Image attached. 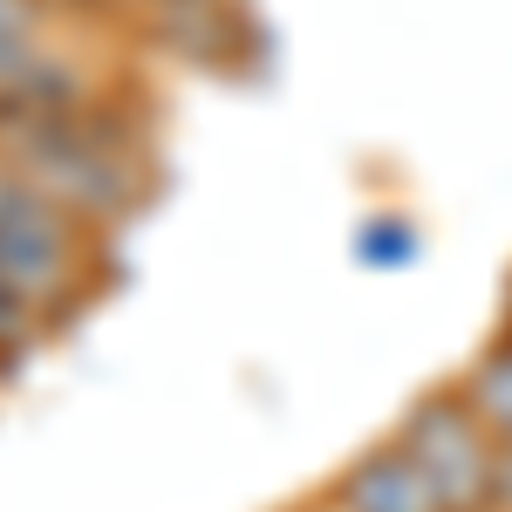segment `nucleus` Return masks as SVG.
Wrapping results in <instances>:
<instances>
[{"mask_svg":"<svg viewBox=\"0 0 512 512\" xmlns=\"http://www.w3.org/2000/svg\"><path fill=\"white\" fill-rule=\"evenodd\" d=\"M499 512H512V444H506V465H499Z\"/></svg>","mask_w":512,"mask_h":512,"instance_id":"9","label":"nucleus"},{"mask_svg":"<svg viewBox=\"0 0 512 512\" xmlns=\"http://www.w3.org/2000/svg\"><path fill=\"white\" fill-rule=\"evenodd\" d=\"M0 171H7V164H0Z\"/></svg>","mask_w":512,"mask_h":512,"instance_id":"11","label":"nucleus"},{"mask_svg":"<svg viewBox=\"0 0 512 512\" xmlns=\"http://www.w3.org/2000/svg\"><path fill=\"white\" fill-rule=\"evenodd\" d=\"M0 164L110 239L123 226H137L164 198L158 123L144 110H130L117 89H96L82 103L0 123Z\"/></svg>","mask_w":512,"mask_h":512,"instance_id":"1","label":"nucleus"},{"mask_svg":"<svg viewBox=\"0 0 512 512\" xmlns=\"http://www.w3.org/2000/svg\"><path fill=\"white\" fill-rule=\"evenodd\" d=\"M458 390L472 396V410L499 431V444H512V321L478 342V355L458 369Z\"/></svg>","mask_w":512,"mask_h":512,"instance_id":"7","label":"nucleus"},{"mask_svg":"<svg viewBox=\"0 0 512 512\" xmlns=\"http://www.w3.org/2000/svg\"><path fill=\"white\" fill-rule=\"evenodd\" d=\"M0 280L48 335H62L117 287V239L35 192L28 178L0 171Z\"/></svg>","mask_w":512,"mask_h":512,"instance_id":"2","label":"nucleus"},{"mask_svg":"<svg viewBox=\"0 0 512 512\" xmlns=\"http://www.w3.org/2000/svg\"><path fill=\"white\" fill-rule=\"evenodd\" d=\"M280 512H328V506H321V499H308V506H280Z\"/></svg>","mask_w":512,"mask_h":512,"instance_id":"10","label":"nucleus"},{"mask_svg":"<svg viewBox=\"0 0 512 512\" xmlns=\"http://www.w3.org/2000/svg\"><path fill=\"white\" fill-rule=\"evenodd\" d=\"M123 28L171 62L233 76L253 55V21L239 0H123Z\"/></svg>","mask_w":512,"mask_h":512,"instance_id":"5","label":"nucleus"},{"mask_svg":"<svg viewBox=\"0 0 512 512\" xmlns=\"http://www.w3.org/2000/svg\"><path fill=\"white\" fill-rule=\"evenodd\" d=\"M328 512H444L431 492V478L417 472V458L396 444V437H376L362 444L342 472L315 492Z\"/></svg>","mask_w":512,"mask_h":512,"instance_id":"6","label":"nucleus"},{"mask_svg":"<svg viewBox=\"0 0 512 512\" xmlns=\"http://www.w3.org/2000/svg\"><path fill=\"white\" fill-rule=\"evenodd\" d=\"M390 437L417 458V472L431 478V492H437L444 512H499L506 444H499V431L472 410V396L458 390V376L410 396Z\"/></svg>","mask_w":512,"mask_h":512,"instance_id":"3","label":"nucleus"},{"mask_svg":"<svg viewBox=\"0 0 512 512\" xmlns=\"http://www.w3.org/2000/svg\"><path fill=\"white\" fill-rule=\"evenodd\" d=\"M349 253L369 267V274H396V267H410V260L424 253V233H417L410 212H369V219L349 233Z\"/></svg>","mask_w":512,"mask_h":512,"instance_id":"8","label":"nucleus"},{"mask_svg":"<svg viewBox=\"0 0 512 512\" xmlns=\"http://www.w3.org/2000/svg\"><path fill=\"white\" fill-rule=\"evenodd\" d=\"M96 89H117V76L69 41L62 0H0V123L82 103Z\"/></svg>","mask_w":512,"mask_h":512,"instance_id":"4","label":"nucleus"}]
</instances>
